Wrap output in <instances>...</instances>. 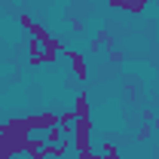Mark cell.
I'll use <instances>...</instances> for the list:
<instances>
[{
  "mask_svg": "<svg viewBox=\"0 0 159 159\" xmlns=\"http://www.w3.org/2000/svg\"><path fill=\"white\" fill-rule=\"evenodd\" d=\"M74 113H77V116H92V110H89V95H86V92L77 95V101H74Z\"/></svg>",
  "mask_w": 159,
  "mask_h": 159,
  "instance_id": "cell-4",
  "label": "cell"
},
{
  "mask_svg": "<svg viewBox=\"0 0 159 159\" xmlns=\"http://www.w3.org/2000/svg\"><path fill=\"white\" fill-rule=\"evenodd\" d=\"M147 3H150V0H147Z\"/></svg>",
  "mask_w": 159,
  "mask_h": 159,
  "instance_id": "cell-6",
  "label": "cell"
},
{
  "mask_svg": "<svg viewBox=\"0 0 159 159\" xmlns=\"http://www.w3.org/2000/svg\"><path fill=\"white\" fill-rule=\"evenodd\" d=\"M64 58L70 61V70H74L80 80H89V67H86V58H83L80 52H74V49H64Z\"/></svg>",
  "mask_w": 159,
  "mask_h": 159,
  "instance_id": "cell-2",
  "label": "cell"
},
{
  "mask_svg": "<svg viewBox=\"0 0 159 159\" xmlns=\"http://www.w3.org/2000/svg\"><path fill=\"white\" fill-rule=\"evenodd\" d=\"M110 6H116V9H129V12H144L147 0H110Z\"/></svg>",
  "mask_w": 159,
  "mask_h": 159,
  "instance_id": "cell-3",
  "label": "cell"
},
{
  "mask_svg": "<svg viewBox=\"0 0 159 159\" xmlns=\"http://www.w3.org/2000/svg\"><path fill=\"white\" fill-rule=\"evenodd\" d=\"M70 144L77 153H92V116H77L70 129Z\"/></svg>",
  "mask_w": 159,
  "mask_h": 159,
  "instance_id": "cell-1",
  "label": "cell"
},
{
  "mask_svg": "<svg viewBox=\"0 0 159 159\" xmlns=\"http://www.w3.org/2000/svg\"><path fill=\"white\" fill-rule=\"evenodd\" d=\"M49 159H64V156H49Z\"/></svg>",
  "mask_w": 159,
  "mask_h": 159,
  "instance_id": "cell-5",
  "label": "cell"
}]
</instances>
